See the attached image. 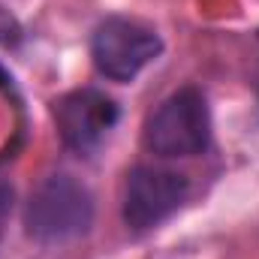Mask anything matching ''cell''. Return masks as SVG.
Masks as SVG:
<instances>
[{
  "mask_svg": "<svg viewBox=\"0 0 259 259\" xmlns=\"http://www.w3.org/2000/svg\"><path fill=\"white\" fill-rule=\"evenodd\" d=\"M94 226V196L66 175H46L24 202V232L36 244H66L81 238Z\"/></svg>",
  "mask_w": 259,
  "mask_h": 259,
  "instance_id": "cell-1",
  "label": "cell"
},
{
  "mask_svg": "<svg viewBox=\"0 0 259 259\" xmlns=\"http://www.w3.org/2000/svg\"><path fill=\"white\" fill-rule=\"evenodd\" d=\"M142 145L163 160L202 154L211 145V109L205 94L193 84L172 91L145 118Z\"/></svg>",
  "mask_w": 259,
  "mask_h": 259,
  "instance_id": "cell-2",
  "label": "cell"
},
{
  "mask_svg": "<svg viewBox=\"0 0 259 259\" xmlns=\"http://www.w3.org/2000/svg\"><path fill=\"white\" fill-rule=\"evenodd\" d=\"M160 55H163V36L142 18L109 15L97 24L91 36L94 66L109 81L127 84Z\"/></svg>",
  "mask_w": 259,
  "mask_h": 259,
  "instance_id": "cell-3",
  "label": "cell"
},
{
  "mask_svg": "<svg viewBox=\"0 0 259 259\" xmlns=\"http://www.w3.org/2000/svg\"><path fill=\"white\" fill-rule=\"evenodd\" d=\"M187 193H190L187 175L163 166H133L124 181L121 217L133 232L157 229L184 205Z\"/></svg>",
  "mask_w": 259,
  "mask_h": 259,
  "instance_id": "cell-4",
  "label": "cell"
},
{
  "mask_svg": "<svg viewBox=\"0 0 259 259\" xmlns=\"http://www.w3.org/2000/svg\"><path fill=\"white\" fill-rule=\"evenodd\" d=\"M118 118H121L118 103L97 88L69 91L55 103L58 136L69 151H75L81 157L94 154L106 142V136L115 130Z\"/></svg>",
  "mask_w": 259,
  "mask_h": 259,
  "instance_id": "cell-5",
  "label": "cell"
},
{
  "mask_svg": "<svg viewBox=\"0 0 259 259\" xmlns=\"http://www.w3.org/2000/svg\"><path fill=\"white\" fill-rule=\"evenodd\" d=\"M9 214H12V190L6 184H0V241H3L6 226H9Z\"/></svg>",
  "mask_w": 259,
  "mask_h": 259,
  "instance_id": "cell-6",
  "label": "cell"
}]
</instances>
